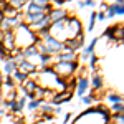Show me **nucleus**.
Listing matches in <instances>:
<instances>
[{
    "mask_svg": "<svg viewBox=\"0 0 124 124\" xmlns=\"http://www.w3.org/2000/svg\"><path fill=\"white\" fill-rule=\"evenodd\" d=\"M7 2H8V5L12 7V8L18 10V12H20L22 7H25V0H7Z\"/></svg>",
    "mask_w": 124,
    "mask_h": 124,
    "instance_id": "obj_15",
    "label": "nucleus"
},
{
    "mask_svg": "<svg viewBox=\"0 0 124 124\" xmlns=\"http://www.w3.org/2000/svg\"><path fill=\"white\" fill-rule=\"evenodd\" d=\"M2 20H3V12L0 10V22H2Z\"/></svg>",
    "mask_w": 124,
    "mask_h": 124,
    "instance_id": "obj_37",
    "label": "nucleus"
},
{
    "mask_svg": "<svg viewBox=\"0 0 124 124\" xmlns=\"http://www.w3.org/2000/svg\"><path fill=\"white\" fill-rule=\"evenodd\" d=\"M71 91H68V93H65V91H61L60 94H56V96H53L51 98V104H56V106H60L61 103H65V101H70L71 99Z\"/></svg>",
    "mask_w": 124,
    "mask_h": 124,
    "instance_id": "obj_5",
    "label": "nucleus"
},
{
    "mask_svg": "<svg viewBox=\"0 0 124 124\" xmlns=\"http://www.w3.org/2000/svg\"><path fill=\"white\" fill-rule=\"evenodd\" d=\"M46 15H48V18H50V25L58 22V20H63V18L68 17L66 10H63V8H51V12L46 13Z\"/></svg>",
    "mask_w": 124,
    "mask_h": 124,
    "instance_id": "obj_4",
    "label": "nucleus"
},
{
    "mask_svg": "<svg viewBox=\"0 0 124 124\" xmlns=\"http://www.w3.org/2000/svg\"><path fill=\"white\" fill-rule=\"evenodd\" d=\"M2 103H3V96L0 94V106H2Z\"/></svg>",
    "mask_w": 124,
    "mask_h": 124,
    "instance_id": "obj_38",
    "label": "nucleus"
},
{
    "mask_svg": "<svg viewBox=\"0 0 124 124\" xmlns=\"http://www.w3.org/2000/svg\"><path fill=\"white\" fill-rule=\"evenodd\" d=\"M71 113H68V114H65V117H63V124H68L70 121H71Z\"/></svg>",
    "mask_w": 124,
    "mask_h": 124,
    "instance_id": "obj_31",
    "label": "nucleus"
},
{
    "mask_svg": "<svg viewBox=\"0 0 124 124\" xmlns=\"http://www.w3.org/2000/svg\"><path fill=\"white\" fill-rule=\"evenodd\" d=\"M17 99V91H8L7 93V101H15Z\"/></svg>",
    "mask_w": 124,
    "mask_h": 124,
    "instance_id": "obj_25",
    "label": "nucleus"
},
{
    "mask_svg": "<svg viewBox=\"0 0 124 124\" xmlns=\"http://www.w3.org/2000/svg\"><path fill=\"white\" fill-rule=\"evenodd\" d=\"M83 103H85L86 106H89L93 103V98H91V96H83Z\"/></svg>",
    "mask_w": 124,
    "mask_h": 124,
    "instance_id": "obj_29",
    "label": "nucleus"
},
{
    "mask_svg": "<svg viewBox=\"0 0 124 124\" xmlns=\"http://www.w3.org/2000/svg\"><path fill=\"white\" fill-rule=\"evenodd\" d=\"M5 88H7V91L13 88V79H12V76H7V78H5Z\"/></svg>",
    "mask_w": 124,
    "mask_h": 124,
    "instance_id": "obj_24",
    "label": "nucleus"
},
{
    "mask_svg": "<svg viewBox=\"0 0 124 124\" xmlns=\"http://www.w3.org/2000/svg\"><path fill=\"white\" fill-rule=\"evenodd\" d=\"M2 116H3V109L0 108V117H2Z\"/></svg>",
    "mask_w": 124,
    "mask_h": 124,
    "instance_id": "obj_39",
    "label": "nucleus"
},
{
    "mask_svg": "<svg viewBox=\"0 0 124 124\" xmlns=\"http://www.w3.org/2000/svg\"><path fill=\"white\" fill-rule=\"evenodd\" d=\"M113 111H114V113H123V101L114 103V104H113Z\"/></svg>",
    "mask_w": 124,
    "mask_h": 124,
    "instance_id": "obj_23",
    "label": "nucleus"
},
{
    "mask_svg": "<svg viewBox=\"0 0 124 124\" xmlns=\"http://www.w3.org/2000/svg\"><path fill=\"white\" fill-rule=\"evenodd\" d=\"M108 99H109V101H111L113 104H114V103H119V101H123V99H121V96L114 94V93H113V94H109V96H108Z\"/></svg>",
    "mask_w": 124,
    "mask_h": 124,
    "instance_id": "obj_22",
    "label": "nucleus"
},
{
    "mask_svg": "<svg viewBox=\"0 0 124 124\" xmlns=\"http://www.w3.org/2000/svg\"><path fill=\"white\" fill-rule=\"evenodd\" d=\"M31 3H35V5H38L41 8H45L46 5H50V0H30Z\"/></svg>",
    "mask_w": 124,
    "mask_h": 124,
    "instance_id": "obj_20",
    "label": "nucleus"
},
{
    "mask_svg": "<svg viewBox=\"0 0 124 124\" xmlns=\"http://www.w3.org/2000/svg\"><path fill=\"white\" fill-rule=\"evenodd\" d=\"M17 103H18V106L23 109V108H25V104H27V98H20V99H17Z\"/></svg>",
    "mask_w": 124,
    "mask_h": 124,
    "instance_id": "obj_30",
    "label": "nucleus"
},
{
    "mask_svg": "<svg viewBox=\"0 0 124 124\" xmlns=\"http://www.w3.org/2000/svg\"><path fill=\"white\" fill-rule=\"evenodd\" d=\"M20 89L23 91V94H25V96H27V94H31V93H35V89H37V83H35L33 79H27Z\"/></svg>",
    "mask_w": 124,
    "mask_h": 124,
    "instance_id": "obj_10",
    "label": "nucleus"
},
{
    "mask_svg": "<svg viewBox=\"0 0 124 124\" xmlns=\"http://www.w3.org/2000/svg\"><path fill=\"white\" fill-rule=\"evenodd\" d=\"M76 53H68V51H61V53H58L56 60L58 61H61V63H73V61H76Z\"/></svg>",
    "mask_w": 124,
    "mask_h": 124,
    "instance_id": "obj_8",
    "label": "nucleus"
},
{
    "mask_svg": "<svg viewBox=\"0 0 124 124\" xmlns=\"http://www.w3.org/2000/svg\"><path fill=\"white\" fill-rule=\"evenodd\" d=\"M94 22H96V12L91 13V17H89V23H88V30H93L94 28Z\"/></svg>",
    "mask_w": 124,
    "mask_h": 124,
    "instance_id": "obj_21",
    "label": "nucleus"
},
{
    "mask_svg": "<svg viewBox=\"0 0 124 124\" xmlns=\"http://www.w3.org/2000/svg\"><path fill=\"white\" fill-rule=\"evenodd\" d=\"M91 85H93L94 89H101V88H103V76L93 75V76H91Z\"/></svg>",
    "mask_w": 124,
    "mask_h": 124,
    "instance_id": "obj_12",
    "label": "nucleus"
},
{
    "mask_svg": "<svg viewBox=\"0 0 124 124\" xmlns=\"http://www.w3.org/2000/svg\"><path fill=\"white\" fill-rule=\"evenodd\" d=\"M116 5V3H114ZM116 15H119V17H123L124 15V5H116Z\"/></svg>",
    "mask_w": 124,
    "mask_h": 124,
    "instance_id": "obj_26",
    "label": "nucleus"
},
{
    "mask_svg": "<svg viewBox=\"0 0 124 124\" xmlns=\"http://www.w3.org/2000/svg\"><path fill=\"white\" fill-rule=\"evenodd\" d=\"M2 83H3V76H2V71H0V86H2Z\"/></svg>",
    "mask_w": 124,
    "mask_h": 124,
    "instance_id": "obj_36",
    "label": "nucleus"
},
{
    "mask_svg": "<svg viewBox=\"0 0 124 124\" xmlns=\"http://www.w3.org/2000/svg\"><path fill=\"white\" fill-rule=\"evenodd\" d=\"M83 5H85V7H91V8H93L96 3H94V0H83Z\"/></svg>",
    "mask_w": 124,
    "mask_h": 124,
    "instance_id": "obj_28",
    "label": "nucleus"
},
{
    "mask_svg": "<svg viewBox=\"0 0 124 124\" xmlns=\"http://www.w3.org/2000/svg\"><path fill=\"white\" fill-rule=\"evenodd\" d=\"M3 103H5V106L8 108L12 113H20V111H22V108L18 106L17 99H15V101H3Z\"/></svg>",
    "mask_w": 124,
    "mask_h": 124,
    "instance_id": "obj_14",
    "label": "nucleus"
},
{
    "mask_svg": "<svg viewBox=\"0 0 124 124\" xmlns=\"http://www.w3.org/2000/svg\"><path fill=\"white\" fill-rule=\"evenodd\" d=\"M124 3V0H116V5H123Z\"/></svg>",
    "mask_w": 124,
    "mask_h": 124,
    "instance_id": "obj_35",
    "label": "nucleus"
},
{
    "mask_svg": "<svg viewBox=\"0 0 124 124\" xmlns=\"http://www.w3.org/2000/svg\"><path fill=\"white\" fill-rule=\"evenodd\" d=\"M22 55H23V58H25V60H28V58L38 56L40 51H38V48H37V45H30V46L22 48Z\"/></svg>",
    "mask_w": 124,
    "mask_h": 124,
    "instance_id": "obj_7",
    "label": "nucleus"
},
{
    "mask_svg": "<svg viewBox=\"0 0 124 124\" xmlns=\"http://www.w3.org/2000/svg\"><path fill=\"white\" fill-rule=\"evenodd\" d=\"M45 38V45H46L48 48H50V51H51V55H58V53H61L63 51V48H65V45H63V41H58L55 37H51L50 33H48L46 37H43Z\"/></svg>",
    "mask_w": 124,
    "mask_h": 124,
    "instance_id": "obj_2",
    "label": "nucleus"
},
{
    "mask_svg": "<svg viewBox=\"0 0 124 124\" xmlns=\"http://www.w3.org/2000/svg\"><path fill=\"white\" fill-rule=\"evenodd\" d=\"M53 113H55V114H58V113H61V108H60V106H56V108L53 109Z\"/></svg>",
    "mask_w": 124,
    "mask_h": 124,
    "instance_id": "obj_33",
    "label": "nucleus"
},
{
    "mask_svg": "<svg viewBox=\"0 0 124 124\" xmlns=\"http://www.w3.org/2000/svg\"><path fill=\"white\" fill-rule=\"evenodd\" d=\"M96 43H98V38H93L91 40V43L86 46V50H85V53L81 55V60H88V58L91 56L93 53H94V48H96Z\"/></svg>",
    "mask_w": 124,
    "mask_h": 124,
    "instance_id": "obj_11",
    "label": "nucleus"
},
{
    "mask_svg": "<svg viewBox=\"0 0 124 124\" xmlns=\"http://www.w3.org/2000/svg\"><path fill=\"white\" fill-rule=\"evenodd\" d=\"M12 79H13V81H18V83L23 85V83L28 79V76L23 75V73H20V71H13V73H12Z\"/></svg>",
    "mask_w": 124,
    "mask_h": 124,
    "instance_id": "obj_13",
    "label": "nucleus"
},
{
    "mask_svg": "<svg viewBox=\"0 0 124 124\" xmlns=\"http://www.w3.org/2000/svg\"><path fill=\"white\" fill-rule=\"evenodd\" d=\"M17 71L20 73H23V75H31V73H35L37 71V66L33 65V63H30L28 60H23V61H20L18 65H17Z\"/></svg>",
    "mask_w": 124,
    "mask_h": 124,
    "instance_id": "obj_3",
    "label": "nucleus"
},
{
    "mask_svg": "<svg viewBox=\"0 0 124 124\" xmlns=\"http://www.w3.org/2000/svg\"><path fill=\"white\" fill-rule=\"evenodd\" d=\"M116 30H117V25L114 27H109V28L104 31V37H109L111 40H114V35H116Z\"/></svg>",
    "mask_w": 124,
    "mask_h": 124,
    "instance_id": "obj_16",
    "label": "nucleus"
},
{
    "mask_svg": "<svg viewBox=\"0 0 124 124\" xmlns=\"http://www.w3.org/2000/svg\"><path fill=\"white\" fill-rule=\"evenodd\" d=\"M76 68H78L76 61H73V63H61V61H58V63L53 65L51 71H53V75H56V76H70V75L75 73Z\"/></svg>",
    "mask_w": 124,
    "mask_h": 124,
    "instance_id": "obj_1",
    "label": "nucleus"
},
{
    "mask_svg": "<svg viewBox=\"0 0 124 124\" xmlns=\"http://www.w3.org/2000/svg\"><path fill=\"white\" fill-rule=\"evenodd\" d=\"M50 2H51V0H50Z\"/></svg>",
    "mask_w": 124,
    "mask_h": 124,
    "instance_id": "obj_40",
    "label": "nucleus"
},
{
    "mask_svg": "<svg viewBox=\"0 0 124 124\" xmlns=\"http://www.w3.org/2000/svg\"><path fill=\"white\" fill-rule=\"evenodd\" d=\"M3 70H5V73H7V76H12V73L13 71H17V63L12 60V55H7L5 58V65H3Z\"/></svg>",
    "mask_w": 124,
    "mask_h": 124,
    "instance_id": "obj_6",
    "label": "nucleus"
},
{
    "mask_svg": "<svg viewBox=\"0 0 124 124\" xmlns=\"http://www.w3.org/2000/svg\"><path fill=\"white\" fill-rule=\"evenodd\" d=\"M113 121H114V124H124L123 113H116V114H113Z\"/></svg>",
    "mask_w": 124,
    "mask_h": 124,
    "instance_id": "obj_18",
    "label": "nucleus"
},
{
    "mask_svg": "<svg viewBox=\"0 0 124 124\" xmlns=\"http://www.w3.org/2000/svg\"><path fill=\"white\" fill-rule=\"evenodd\" d=\"M40 104H41V101H38V99H31L27 106H28V109H31V111H33V109H38Z\"/></svg>",
    "mask_w": 124,
    "mask_h": 124,
    "instance_id": "obj_19",
    "label": "nucleus"
},
{
    "mask_svg": "<svg viewBox=\"0 0 124 124\" xmlns=\"http://www.w3.org/2000/svg\"><path fill=\"white\" fill-rule=\"evenodd\" d=\"M96 63H98V56H96L94 53H93V55H91V60H89V66L94 68V66H96Z\"/></svg>",
    "mask_w": 124,
    "mask_h": 124,
    "instance_id": "obj_27",
    "label": "nucleus"
},
{
    "mask_svg": "<svg viewBox=\"0 0 124 124\" xmlns=\"http://www.w3.org/2000/svg\"><path fill=\"white\" fill-rule=\"evenodd\" d=\"M88 86H89V79L88 78H79V81H78V86H76V93L79 98H83L86 93V89H88Z\"/></svg>",
    "mask_w": 124,
    "mask_h": 124,
    "instance_id": "obj_9",
    "label": "nucleus"
},
{
    "mask_svg": "<svg viewBox=\"0 0 124 124\" xmlns=\"http://www.w3.org/2000/svg\"><path fill=\"white\" fill-rule=\"evenodd\" d=\"M38 56H40V61H41L43 66L50 65V61H51V55H38Z\"/></svg>",
    "mask_w": 124,
    "mask_h": 124,
    "instance_id": "obj_17",
    "label": "nucleus"
},
{
    "mask_svg": "<svg viewBox=\"0 0 124 124\" xmlns=\"http://www.w3.org/2000/svg\"><path fill=\"white\" fill-rule=\"evenodd\" d=\"M51 2H55L56 5H61V3H65V0H51Z\"/></svg>",
    "mask_w": 124,
    "mask_h": 124,
    "instance_id": "obj_34",
    "label": "nucleus"
},
{
    "mask_svg": "<svg viewBox=\"0 0 124 124\" xmlns=\"http://www.w3.org/2000/svg\"><path fill=\"white\" fill-rule=\"evenodd\" d=\"M96 18H98V20H101V22H103V20L106 18L104 12H98V13H96Z\"/></svg>",
    "mask_w": 124,
    "mask_h": 124,
    "instance_id": "obj_32",
    "label": "nucleus"
}]
</instances>
